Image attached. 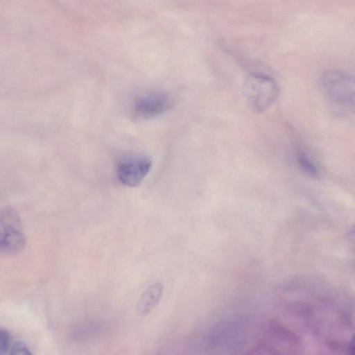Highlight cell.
<instances>
[{
	"label": "cell",
	"mask_w": 355,
	"mask_h": 355,
	"mask_svg": "<svg viewBox=\"0 0 355 355\" xmlns=\"http://www.w3.org/2000/svg\"><path fill=\"white\" fill-rule=\"evenodd\" d=\"M279 87L270 77L257 73L248 74L242 85V94L248 107L255 112L268 110L279 96Z\"/></svg>",
	"instance_id": "2"
},
{
	"label": "cell",
	"mask_w": 355,
	"mask_h": 355,
	"mask_svg": "<svg viewBox=\"0 0 355 355\" xmlns=\"http://www.w3.org/2000/svg\"><path fill=\"white\" fill-rule=\"evenodd\" d=\"M164 291L161 283L156 282L148 286L142 293L137 310L141 315H147L160 301Z\"/></svg>",
	"instance_id": "6"
},
{
	"label": "cell",
	"mask_w": 355,
	"mask_h": 355,
	"mask_svg": "<svg viewBox=\"0 0 355 355\" xmlns=\"http://www.w3.org/2000/svg\"><path fill=\"white\" fill-rule=\"evenodd\" d=\"M151 166L152 162L148 157L140 154H127L119 159L116 173L121 184L135 187L141 184Z\"/></svg>",
	"instance_id": "5"
},
{
	"label": "cell",
	"mask_w": 355,
	"mask_h": 355,
	"mask_svg": "<svg viewBox=\"0 0 355 355\" xmlns=\"http://www.w3.org/2000/svg\"><path fill=\"white\" fill-rule=\"evenodd\" d=\"M173 101L168 92L153 89L137 96L131 105L133 119L144 121L156 118L172 108Z\"/></svg>",
	"instance_id": "4"
},
{
	"label": "cell",
	"mask_w": 355,
	"mask_h": 355,
	"mask_svg": "<svg viewBox=\"0 0 355 355\" xmlns=\"http://www.w3.org/2000/svg\"><path fill=\"white\" fill-rule=\"evenodd\" d=\"M322 91L333 107L349 112L354 107V78L340 71L324 73L320 78Z\"/></svg>",
	"instance_id": "1"
},
{
	"label": "cell",
	"mask_w": 355,
	"mask_h": 355,
	"mask_svg": "<svg viewBox=\"0 0 355 355\" xmlns=\"http://www.w3.org/2000/svg\"><path fill=\"white\" fill-rule=\"evenodd\" d=\"M299 168L310 177L315 178L319 174V170L315 162L304 152L299 151L296 156Z\"/></svg>",
	"instance_id": "7"
},
{
	"label": "cell",
	"mask_w": 355,
	"mask_h": 355,
	"mask_svg": "<svg viewBox=\"0 0 355 355\" xmlns=\"http://www.w3.org/2000/svg\"><path fill=\"white\" fill-rule=\"evenodd\" d=\"M10 354H30L31 352L29 351L28 348L21 343H15L12 345L10 352Z\"/></svg>",
	"instance_id": "9"
},
{
	"label": "cell",
	"mask_w": 355,
	"mask_h": 355,
	"mask_svg": "<svg viewBox=\"0 0 355 355\" xmlns=\"http://www.w3.org/2000/svg\"><path fill=\"white\" fill-rule=\"evenodd\" d=\"M12 340L10 334L3 329H0V354H9Z\"/></svg>",
	"instance_id": "8"
},
{
	"label": "cell",
	"mask_w": 355,
	"mask_h": 355,
	"mask_svg": "<svg viewBox=\"0 0 355 355\" xmlns=\"http://www.w3.org/2000/svg\"><path fill=\"white\" fill-rule=\"evenodd\" d=\"M26 235L19 214L11 206L0 209V255H12L26 245Z\"/></svg>",
	"instance_id": "3"
}]
</instances>
